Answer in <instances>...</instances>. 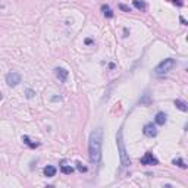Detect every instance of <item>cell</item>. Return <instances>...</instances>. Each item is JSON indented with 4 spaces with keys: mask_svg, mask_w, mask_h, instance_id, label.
I'll return each instance as SVG.
<instances>
[{
    "mask_svg": "<svg viewBox=\"0 0 188 188\" xmlns=\"http://www.w3.org/2000/svg\"><path fill=\"white\" fill-rule=\"evenodd\" d=\"M116 144H118V150H119V156H121L122 166L128 168V166L131 165V160H129V156H128L127 148H125V143H124V138H122V129L118 131V135H116Z\"/></svg>",
    "mask_w": 188,
    "mask_h": 188,
    "instance_id": "cell-2",
    "label": "cell"
},
{
    "mask_svg": "<svg viewBox=\"0 0 188 188\" xmlns=\"http://www.w3.org/2000/svg\"><path fill=\"white\" fill-rule=\"evenodd\" d=\"M76 169H78V170H79L81 173H82V172H87V170H88V169H87V166H82V165H81L79 162H76Z\"/></svg>",
    "mask_w": 188,
    "mask_h": 188,
    "instance_id": "cell-17",
    "label": "cell"
},
{
    "mask_svg": "<svg viewBox=\"0 0 188 188\" xmlns=\"http://www.w3.org/2000/svg\"><path fill=\"white\" fill-rule=\"evenodd\" d=\"M132 5H134L135 9H138V11H141V12H144V11L147 9V5H146L144 2H140V0H134Z\"/></svg>",
    "mask_w": 188,
    "mask_h": 188,
    "instance_id": "cell-11",
    "label": "cell"
},
{
    "mask_svg": "<svg viewBox=\"0 0 188 188\" xmlns=\"http://www.w3.org/2000/svg\"><path fill=\"white\" fill-rule=\"evenodd\" d=\"M175 60L172 59V57H168V59H165V60H162L157 66H156V69H154V72L157 74V75H165V74H168L173 66H175Z\"/></svg>",
    "mask_w": 188,
    "mask_h": 188,
    "instance_id": "cell-3",
    "label": "cell"
},
{
    "mask_svg": "<svg viewBox=\"0 0 188 188\" xmlns=\"http://www.w3.org/2000/svg\"><path fill=\"white\" fill-rule=\"evenodd\" d=\"M102 143H103V129L97 128L90 134V143H88V154H90V162L93 165H99L102 160Z\"/></svg>",
    "mask_w": 188,
    "mask_h": 188,
    "instance_id": "cell-1",
    "label": "cell"
},
{
    "mask_svg": "<svg viewBox=\"0 0 188 188\" xmlns=\"http://www.w3.org/2000/svg\"><path fill=\"white\" fill-rule=\"evenodd\" d=\"M54 75H56V78H57L60 82H66V79H68V76H69V72H68L65 68H56V69H54Z\"/></svg>",
    "mask_w": 188,
    "mask_h": 188,
    "instance_id": "cell-7",
    "label": "cell"
},
{
    "mask_svg": "<svg viewBox=\"0 0 188 188\" xmlns=\"http://www.w3.org/2000/svg\"><path fill=\"white\" fill-rule=\"evenodd\" d=\"M21 81H22V78H21V75L18 72H9L6 75V84L9 87H16Z\"/></svg>",
    "mask_w": 188,
    "mask_h": 188,
    "instance_id": "cell-5",
    "label": "cell"
},
{
    "mask_svg": "<svg viewBox=\"0 0 188 188\" xmlns=\"http://www.w3.org/2000/svg\"><path fill=\"white\" fill-rule=\"evenodd\" d=\"M119 9L124 11V12H131V9H129L128 6H125V5H119Z\"/></svg>",
    "mask_w": 188,
    "mask_h": 188,
    "instance_id": "cell-18",
    "label": "cell"
},
{
    "mask_svg": "<svg viewBox=\"0 0 188 188\" xmlns=\"http://www.w3.org/2000/svg\"><path fill=\"white\" fill-rule=\"evenodd\" d=\"M141 165H144V166H156V165H159V159H157L153 153L147 151V153L141 157Z\"/></svg>",
    "mask_w": 188,
    "mask_h": 188,
    "instance_id": "cell-4",
    "label": "cell"
},
{
    "mask_svg": "<svg viewBox=\"0 0 188 188\" xmlns=\"http://www.w3.org/2000/svg\"><path fill=\"white\" fill-rule=\"evenodd\" d=\"M3 99V96H2V93H0V100H2Z\"/></svg>",
    "mask_w": 188,
    "mask_h": 188,
    "instance_id": "cell-20",
    "label": "cell"
},
{
    "mask_svg": "<svg viewBox=\"0 0 188 188\" xmlns=\"http://www.w3.org/2000/svg\"><path fill=\"white\" fill-rule=\"evenodd\" d=\"M91 43H93L91 38H87V40H85V44H91Z\"/></svg>",
    "mask_w": 188,
    "mask_h": 188,
    "instance_id": "cell-19",
    "label": "cell"
},
{
    "mask_svg": "<svg viewBox=\"0 0 188 188\" xmlns=\"http://www.w3.org/2000/svg\"><path fill=\"white\" fill-rule=\"evenodd\" d=\"M43 172H44V176H47V178H53V176L56 175V168H54V166L47 165V166L43 169Z\"/></svg>",
    "mask_w": 188,
    "mask_h": 188,
    "instance_id": "cell-9",
    "label": "cell"
},
{
    "mask_svg": "<svg viewBox=\"0 0 188 188\" xmlns=\"http://www.w3.org/2000/svg\"><path fill=\"white\" fill-rule=\"evenodd\" d=\"M154 121H156V124H157V125H165V124H166V121H168V116H166V113H165V112H159V113L156 115Z\"/></svg>",
    "mask_w": 188,
    "mask_h": 188,
    "instance_id": "cell-8",
    "label": "cell"
},
{
    "mask_svg": "<svg viewBox=\"0 0 188 188\" xmlns=\"http://www.w3.org/2000/svg\"><path fill=\"white\" fill-rule=\"evenodd\" d=\"M175 106H176L181 112H187V110H188L187 103H185V102H182V100H175Z\"/></svg>",
    "mask_w": 188,
    "mask_h": 188,
    "instance_id": "cell-13",
    "label": "cell"
},
{
    "mask_svg": "<svg viewBox=\"0 0 188 188\" xmlns=\"http://www.w3.org/2000/svg\"><path fill=\"white\" fill-rule=\"evenodd\" d=\"M60 170H62V173H65V175H71V173L74 172V168H72V166H68V165H62V166H60Z\"/></svg>",
    "mask_w": 188,
    "mask_h": 188,
    "instance_id": "cell-14",
    "label": "cell"
},
{
    "mask_svg": "<svg viewBox=\"0 0 188 188\" xmlns=\"http://www.w3.org/2000/svg\"><path fill=\"white\" fill-rule=\"evenodd\" d=\"M143 134H144L146 137H150V138L156 137V135H157V128H156V125H153V124H146L144 128H143Z\"/></svg>",
    "mask_w": 188,
    "mask_h": 188,
    "instance_id": "cell-6",
    "label": "cell"
},
{
    "mask_svg": "<svg viewBox=\"0 0 188 188\" xmlns=\"http://www.w3.org/2000/svg\"><path fill=\"white\" fill-rule=\"evenodd\" d=\"M102 12H103V15H105L106 18H113V11H112L107 5H103V6H102Z\"/></svg>",
    "mask_w": 188,
    "mask_h": 188,
    "instance_id": "cell-12",
    "label": "cell"
},
{
    "mask_svg": "<svg viewBox=\"0 0 188 188\" xmlns=\"http://www.w3.org/2000/svg\"><path fill=\"white\" fill-rule=\"evenodd\" d=\"M25 94H27V97H28V99H33V97L35 96V91H34V90H31V88H27V90H25Z\"/></svg>",
    "mask_w": 188,
    "mask_h": 188,
    "instance_id": "cell-16",
    "label": "cell"
},
{
    "mask_svg": "<svg viewBox=\"0 0 188 188\" xmlns=\"http://www.w3.org/2000/svg\"><path fill=\"white\" fill-rule=\"evenodd\" d=\"M172 163L176 165V166H179V168H182V169H187V165H185V162H184L182 159H173Z\"/></svg>",
    "mask_w": 188,
    "mask_h": 188,
    "instance_id": "cell-15",
    "label": "cell"
},
{
    "mask_svg": "<svg viewBox=\"0 0 188 188\" xmlns=\"http://www.w3.org/2000/svg\"><path fill=\"white\" fill-rule=\"evenodd\" d=\"M22 141H24V144H27L30 148H35V147H38V146H40V143H37V141L34 143L28 135H24V137H22Z\"/></svg>",
    "mask_w": 188,
    "mask_h": 188,
    "instance_id": "cell-10",
    "label": "cell"
}]
</instances>
